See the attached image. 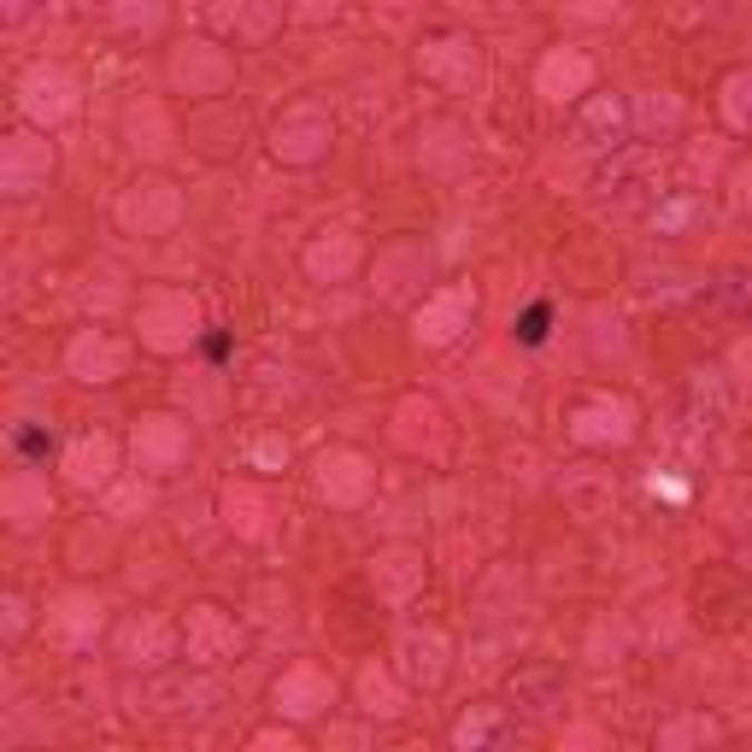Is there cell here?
<instances>
[{
	"instance_id": "6da1fadb",
	"label": "cell",
	"mask_w": 752,
	"mask_h": 752,
	"mask_svg": "<svg viewBox=\"0 0 752 752\" xmlns=\"http://www.w3.org/2000/svg\"><path fill=\"white\" fill-rule=\"evenodd\" d=\"M547 318H553L547 306H530V311H524V324H517V342H524V347L547 342Z\"/></svg>"
}]
</instances>
